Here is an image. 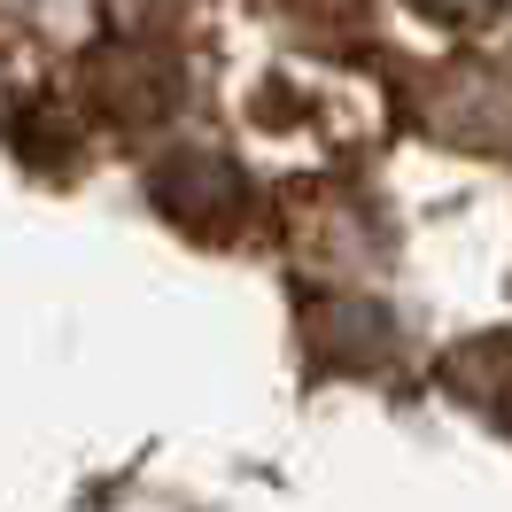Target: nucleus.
<instances>
[{"label": "nucleus", "instance_id": "obj_4", "mask_svg": "<svg viewBox=\"0 0 512 512\" xmlns=\"http://www.w3.org/2000/svg\"><path fill=\"white\" fill-rule=\"evenodd\" d=\"M443 373L466 404H481V412H497L512 427V342H466Z\"/></svg>", "mask_w": 512, "mask_h": 512}, {"label": "nucleus", "instance_id": "obj_5", "mask_svg": "<svg viewBox=\"0 0 512 512\" xmlns=\"http://www.w3.org/2000/svg\"><path fill=\"white\" fill-rule=\"evenodd\" d=\"M419 8H435V16H458V24H466V16H497L505 0H419Z\"/></svg>", "mask_w": 512, "mask_h": 512}, {"label": "nucleus", "instance_id": "obj_6", "mask_svg": "<svg viewBox=\"0 0 512 512\" xmlns=\"http://www.w3.org/2000/svg\"><path fill=\"white\" fill-rule=\"evenodd\" d=\"M132 16H156V8H171V0H125Z\"/></svg>", "mask_w": 512, "mask_h": 512}, {"label": "nucleus", "instance_id": "obj_1", "mask_svg": "<svg viewBox=\"0 0 512 512\" xmlns=\"http://www.w3.org/2000/svg\"><path fill=\"white\" fill-rule=\"evenodd\" d=\"M419 117L435 140H458V148H512V86L489 63H443Z\"/></svg>", "mask_w": 512, "mask_h": 512}, {"label": "nucleus", "instance_id": "obj_3", "mask_svg": "<svg viewBox=\"0 0 512 512\" xmlns=\"http://www.w3.org/2000/svg\"><path fill=\"white\" fill-rule=\"evenodd\" d=\"M311 334H319V350L334 357V365H381V357L396 350V326H388V311H373V303H326Z\"/></svg>", "mask_w": 512, "mask_h": 512}, {"label": "nucleus", "instance_id": "obj_2", "mask_svg": "<svg viewBox=\"0 0 512 512\" xmlns=\"http://www.w3.org/2000/svg\"><path fill=\"white\" fill-rule=\"evenodd\" d=\"M156 194H163V210H171V218L202 225V233L241 210V179H233V163H218V156H179L156 179Z\"/></svg>", "mask_w": 512, "mask_h": 512}]
</instances>
